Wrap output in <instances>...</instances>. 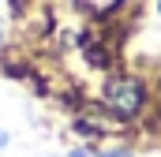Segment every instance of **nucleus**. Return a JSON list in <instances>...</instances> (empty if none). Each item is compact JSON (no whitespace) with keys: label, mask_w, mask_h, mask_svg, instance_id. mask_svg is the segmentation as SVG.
Returning a JSON list of instances; mask_svg holds the SVG:
<instances>
[{"label":"nucleus","mask_w":161,"mask_h":157,"mask_svg":"<svg viewBox=\"0 0 161 157\" xmlns=\"http://www.w3.org/2000/svg\"><path fill=\"white\" fill-rule=\"evenodd\" d=\"M71 157H135L127 150H75Z\"/></svg>","instance_id":"7ed1b4c3"},{"label":"nucleus","mask_w":161,"mask_h":157,"mask_svg":"<svg viewBox=\"0 0 161 157\" xmlns=\"http://www.w3.org/2000/svg\"><path fill=\"white\" fill-rule=\"evenodd\" d=\"M146 82L135 75H116L109 78V86H105V105H109V112L116 120H135L142 109H146Z\"/></svg>","instance_id":"f257e3e1"},{"label":"nucleus","mask_w":161,"mask_h":157,"mask_svg":"<svg viewBox=\"0 0 161 157\" xmlns=\"http://www.w3.org/2000/svg\"><path fill=\"white\" fill-rule=\"evenodd\" d=\"M0 38H4V26H0Z\"/></svg>","instance_id":"20e7f679"},{"label":"nucleus","mask_w":161,"mask_h":157,"mask_svg":"<svg viewBox=\"0 0 161 157\" xmlns=\"http://www.w3.org/2000/svg\"><path fill=\"white\" fill-rule=\"evenodd\" d=\"M158 11H161V0H158Z\"/></svg>","instance_id":"39448f33"},{"label":"nucleus","mask_w":161,"mask_h":157,"mask_svg":"<svg viewBox=\"0 0 161 157\" xmlns=\"http://www.w3.org/2000/svg\"><path fill=\"white\" fill-rule=\"evenodd\" d=\"M94 15H109V11H120V4L124 0H82Z\"/></svg>","instance_id":"f03ea898"}]
</instances>
